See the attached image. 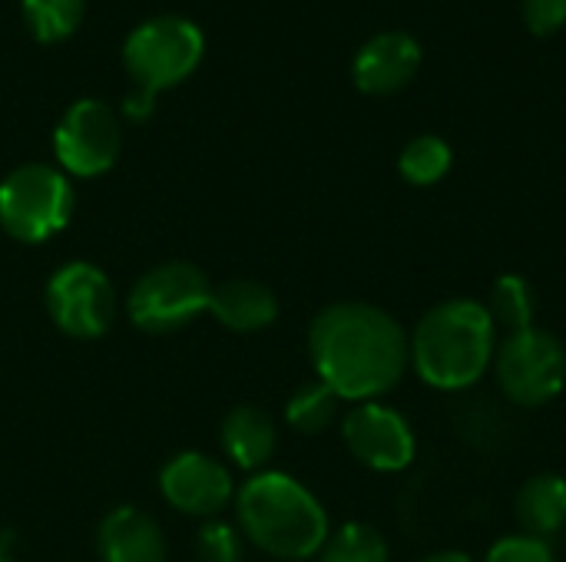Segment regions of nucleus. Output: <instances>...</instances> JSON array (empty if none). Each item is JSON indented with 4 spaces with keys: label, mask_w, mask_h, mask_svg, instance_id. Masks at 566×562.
Segmentation results:
<instances>
[{
    "label": "nucleus",
    "mask_w": 566,
    "mask_h": 562,
    "mask_svg": "<svg viewBox=\"0 0 566 562\" xmlns=\"http://www.w3.org/2000/svg\"><path fill=\"white\" fill-rule=\"evenodd\" d=\"M308 358L342 401L365 404L391 394L411 368L405 325L371 301H335L308 328Z\"/></svg>",
    "instance_id": "1"
},
{
    "label": "nucleus",
    "mask_w": 566,
    "mask_h": 562,
    "mask_svg": "<svg viewBox=\"0 0 566 562\" xmlns=\"http://www.w3.org/2000/svg\"><path fill=\"white\" fill-rule=\"evenodd\" d=\"M497 341L501 331L488 305L454 295L428 308L408 335L411 368L428 388L461 394L484 381L494 364Z\"/></svg>",
    "instance_id": "2"
},
{
    "label": "nucleus",
    "mask_w": 566,
    "mask_h": 562,
    "mask_svg": "<svg viewBox=\"0 0 566 562\" xmlns=\"http://www.w3.org/2000/svg\"><path fill=\"white\" fill-rule=\"evenodd\" d=\"M235 510L239 533L275 560H312L332 533L318 497L282 470L252 474L235 490Z\"/></svg>",
    "instance_id": "3"
},
{
    "label": "nucleus",
    "mask_w": 566,
    "mask_h": 562,
    "mask_svg": "<svg viewBox=\"0 0 566 562\" xmlns=\"http://www.w3.org/2000/svg\"><path fill=\"white\" fill-rule=\"evenodd\" d=\"M491 368L501 394L524 411L551 404L566 388L564 341L541 325L504 335Z\"/></svg>",
    "instance_id": "4"
},
{
    "label": "nucleus",
    "mask_w": 566,
    "mask_h": 562,
    "mask_svg": "<svg viewBox=\"0 0 566 562\" xmlns=\"http://www.w3.org/2000/svg\"><path fill=\"white\" fill-rule=\"evenodd\" d=\"M70 179L43 162H27L0 182V229L27 245L63 232L73 215Z\"/></svg>",
    "instance_id": "5"
},
{
    "label": "nucleus",
    "mask_w": 566,
    "mask_h": 562,
    "mask_svg": "<svg viewBox=\"0 0 566 562\" xmlns=\"http://www.w3.org/2000/svg\"><path fill=\"white\" fill-rule=\"evenodd\" d=\"M202 60V30L176 13L139 23L123 43V63L133 83L146 93H159L186 79Z\"/></svg>",
    "instance_id": "6"
},
{
    "label": "nucleus",
    "mask_w": 566,
    "mask_h": 562,
    "mask_svg": "<svg viewBox=\"0 0 566 562\" xmlns=\"http://www.w3.org/2000/svg\"><path fill=\"white\" fill-rule=\"evenodd\" d=\"M212 285L192 262H163L149 268L129 291L126 311L139 331L169 335L209 311Z\"/></svg>",
    "instance_id": "7"
},
{
    "label": "nucleus",
    "mask_w": 566,
    "mask_h": 562,
    "mask_svg": "<svg viewBox=\"0 0 566 562\" xmlns=\"http://www.w3.org/2000/svg\"><path fill=\"white\" fill-rule=\"evenodd\" d=\"M46 311L53 325L80 341L109 331L116 315V291L103 268L93 262H66L46 282Z\"/></svg>",
    "instance_id": "8"
},
{
    "label": "nucleus",
    "mask_w": 566,
    "mask_h": 562,
    "mask_svg": "<svg viewBox=\"0 0 566 562\" xmlns=\"http://www.w3.org/2000/svg\"><path fill=\"white\" fill-rule=\"evenodd\" d=\"M342 441L348 454L375 474H401L418 457L415 427L385 401L355 404L342 421Z\"/></svg>",
    "instance_id": "9"
},
{
    "label": "nucleus",
    "mask_w": 566,
    "mask_h": 562,
    "mask_svg": "<svg viewBox=\"0 0 566 562\" xmlns=\"http://www.w3.org/2000/svg\"><path fill=\"white\" fill-rule=\"evenodd\" d=\"M119 146H123L119 119L103 99H76L63 113L53 132V152L63 172L80 179H93L113 169Z\"/></svg>",
    "instance_id": "10"
},
{
    "label": "nucleus",
    "mask_w": 566,
    "mask_h": 562,
    "mask_svg": "<svg viewBox=\"0 0 566 562\" xmlns=\"http://www.w3.org/2000/svg\"><path fill=\"white\" fill-rule=\"evenodd\" d=\"M159 494L172 510L186 517L216 520L235 500V480L219 460L199 450H182L163 464Z\"/></svg>",
    "instance_id": "11"
},
{
    "label": "nucleus",
    "mask_w": 566,
    "mask_h": 562,
    "mask_svg": "<svg viewBox=\"0 0 566 562\" xmlns=\"http://www.w3.org/2000/svg\"><path fill=\"white\" fill-rule=\"evenodd\" d=\"M421 66V46L411 33L405 30H385L375 33L355 56V83L361 93L371 96H388L398 93L401 86H408L415 79Z\"/></svg>",
    "instance_id": "12"
},
{
    "label": "nucleus",
    "mask_w": 566,
    "mask_h": 562,
    "mask_svg": "<svg viewBox=\"0 0 566 562\" xmlns=\"http://www.w3.org/2000/svg\"><path fill=\"white\" fill-rule=\"evenodd\" d=\"M96 553L99 562H166V537L149 513L116 507L96 530Z\"/></svg>",
    "instance_id": "13"
},
{
    "label": "nucleus",
    "mask_w": 566,
    "mask_h": 562,
    "mask_svg": "<svg viewBox=\"0 0 566 562\" xmlns=\"http://www.w3.org/2000/svg\"><path fill=\"white\" fill-rule=\"evenodd\" d=\"M209 311L222 328H229L235 335H252V331H265L269 325H275L279 298L262 282L232 278V282H222L212 288Z\"/></svg>",
    "instance_id": "14"
},
{
    "label": "nucleus",
    "mask_w": 566,
    "mask_h": 562,
    "mask_svg": "<svg viewBox=\"0 0 566 562\" xmlns=\"http://www.w3.org/2000/svg\"><path fill=\"white\" fill-rule=\"evenodd\" d=\"M226 457L249 474H262L279 447V431L272 417L259 407H232L219 431Z\"/></svg>",
    "instance_id": "15"
},
{
    "label": "nucleus",
    "mask_w": 566,
    "mask_h": 562,
    "mask_svg": "<svg viewBox=\"0 0 566 562\" xmlns=\"http://www.w3.org/2000/svg\"><path fill=\"white\" fill-rule=\"evenodd\" d=\"M514 520L521 533L551 540L566 527V480L560 474H534L514 497Z\"/></svg>",
    "instance_id": "16"
},
{
    "label": "nucleus",
    "mask_w": 566,
    "mask_h": 562,
    "mask_svg": "<svg viewBox=\"0 0 566 562\" xmlns=\"http://www.w3.org/2000/svg\"><path fill=\"white\" fill-rule=\"evenodd\" d=\"M484 305H488V311H491L497 331H504V335L534 328V318H537V291H534V285H531L524 275H517V272L497 275Z\"/></svg>",
    "instance_id": "17"
},
{
    "label": "nucleus",
    "mask_w": 566,
    "mask_h": 562,
    "mask_svg": "<svg viewBox=\"0 0 566 562\" xmlns=\"http://www.w3.org/2000/svg\"><path fill=\"white\" fill-rule=\"evenodd\" d=\"M338 407H342V397L322 384V381H312V384H302L289 404H285V424L298 434H325L335 421H338Z\"/></svg>",
    "instance_id": "18"
},
{
    "label": "nucleus",
    "mask_w": 566,
    "mask_h": 562,
    "mask_svg": "<svg viewBox=\"0 0 566 562\" xmlns=\"http://www.w3.org/2000/svg\"><path fill=\"white\" fill-rule=\"evenodd\" d=\"M318 562H391V550L371 523L352 520L328 533L325 547L318 550Z\"/></svg>",
    "instance_id": "19"
},
{
    "label": "nucleus",
    "mask_w": 566,
    "mask_h": 562,
    "mask_svg": "<svg viewBox=\"0 0 566 562\" xmlns=\"http://www.w3.org/2000/svg\"><path fill=\"white\" fill-rule=\"evenodd\" d=\"M451 162H454V152H451L448 139L424 132V136L411 139V142L401 149V156H398V172L405 176V182L424 189V185L441 182V179L451 172Z\"/></svg>",
    "instance_id": "20"
},
{
    "label": "nucleus",
    "mask_w": 566,
    "mask_h": 562,
    "mask_svg": "<svg viewBox=\"0 0 566 562\" xmlns=\"http://www.w3.org/2000/svg\"><path fill=\"white\" fill-rule=\"evenodd\" d=\"M83 7L86 0H23V17L36 40L56 43L80 26Z\"/></svg>",
    "instance_id": "21"
},
{
    "label": "nucleus",
    "mask_w": 566,
    "mask_h": 562,
    "mask_svg": "<svg viewBox=\"0 0 566 562\" xmlns=\"http://www.w3.org/2000/svg\"><path fill=\"white\" fill-rule=\"evenodd\" d=\"M242 533L222 520H206L196 533V562H242Z\"/></svg>",
    "instance_id": "22"
},
{
    "label": "nucleus",
    "mask_w": 566,
    "mask_h": 562,
    "mask_svg": "<svg viewBox=\"0 0 566 562\" xmlns=\"http://www.w3.org/2000/svg\"><path fill=\"white\" fill-rule=\"evenodd\" d=\"M484 562H557V553L547 540L527 537V533H507L491 543Z\"/></svg>",
    "instance_id": "23"
},
{
    "label": "nucleus",
    "mask_w": 566,
    "mask_h": 562,
    "mask_svg": "<svg viewBox=\"0 0 566 562\" xmlns=\"http://www.w3.org/2000/svg\"><path fill=\"white\" fill-rule=\"evenodd\" d=\"M524 20L537 36L557 33L566 23V0H524Z\"/></svg>",
    "instance_id": "24"
},
{
    "label": "nucleus",
    "mask_w": 566,
    "mask_h": 562,
    "mask_svg": "<svg viewBox=\"0 0 566 562\" xmlns=\"http://www.w3.org/2000/svg\"><path fill=\"white\" fill-rule=\"evenodd\" d=\"M123 109H126V116L129 119H146L153 109H156V93H146V89H133V93H126V99H123Z\"/></svg>",
    "instance_id": "25"
},
{
    "label": "nucleus",
    "mask_w": 566,
    "mask_h": 562,
    "mask_svg": "<svg viewBox=\"0 0 566 562\" xmlns=\"http://www.w3.org/2000/svg\"><path fill=\"white\" fill-rule=\"evenodd\" d=\"M421 562H474V560H471V553H464V550H438V553L424 556Z\"/></svg>",
    "instance_id": "26"
},
{
    "label": "nucleus",
    "mask_w": 566,
    "mask_h": 562,
    "mask_svg": "<svg viewBox=\"0 0 566 562\" xmlns=\"http://www.w3.org/2000/svg\"><path fill=\"white\" fill-rule=\"evenodd\" d=\"M0 562H17V560H13V556H10L7 550H0Z\"/></svg>",
    "instance_id": "27"
}]
</instances>
